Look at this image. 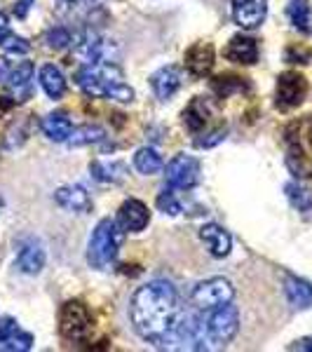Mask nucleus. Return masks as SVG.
I'll list each match as a JSON object with an SVG mask.
<instances>
[{"label":"nucleus","instance_id":"nucleus-22","mask_svg":"<svg viewBox=\"0 0 312 352\" xmlns=\"http://www.w3.org/2000/svg\"><path fill=\"white\" fill-rule=\"evenodd\" d=\"M89 172L96 181H101V184H120L124 181V176H127V167H124L122 162H92V167H89Z\"/></svg>","mask_w":312,"mask_h":352},{"label":"nucleus","instance_id":"nucleus-11","mask_svg":"<svg viewBox=\"0 0 312 352\" xmlns=\"http://www.w3.org/2000/svg\"><path fill=\"white\" fill-rule=\"evenodd\" d=\"M181 85H183V73H181V68L177 66H164L157 73H153V78H151L153 92L162 101L172 99L181 89Z\"/></svg>","mask_w":312,"mask_h":352},{"label":"nucleus","instance_id":"nucleus-26","mask_svg":"<svg viewBox=\"0 0 312 352\" xmlns=\"http://www.w3.org/2000/svg\"><path fill=\"white\" fill-rule=\"evenodd\" d=\"M106 136L104 129L99 124H82V127L73 129L71 136H68V146H87V144H99Z\"/></svg>","mask_w":312,"mask_h":352},{"label":"nucleus","instance_id":"nucleus-10","mask_svg":"<svg viewBox=\"0 0 312 352\" xmlns=\"http://www.w3.org/2000/svg\"><path fill=\"white\" fill-rule=\"evenodd\" d=\"M33 336L26 333L12 317H0V350L10 352H26L31 350Z\"/></svg>","mask_w":312,"mask_h":352},{"label":"nucleus","instance_id":"nucleus-36","mask_svg":"<svg viewBox=\"0 0 312 352\" xmlns=\"http://www.w3.org/2000/svg\"><path fill=\"white\" fill-rule=\"evenodd\" d=\"M289 350H305V352H312V338H300V340H296L293 345H289Z\"/></svg>","mask_w":312,"mask_h":352},{"label":"nucleus","instance_id":"nucleus-39","mask_svg":"<svg viewBox=\"0 0 312 352\" xmlns=\"http://www.w3.org/2000/svg\"><path fill=\"white\" fill-rule=\"evenodd\" d=\"M0 209H3V200H0Z\"/></svg>","mask_w":312,"mask_h":352},{"label":"nucleus","instance_id":"nucleus-2","mask_svg":"<svg viewBox=\"0 0 312 352\" xmlns=\"http://www.w3.org/2000/svg\"><path fill=\"white\" fill-rule=\"evenodd\" d=\"M76 82L87 96H104V99L132 104L134 89L122 82V76L111 61H96V64L82 66L76 73Z\"/></svg>","mask_w":312,"mask_h":352},{"label":"nucleus","instance_id":"nucleus-18","mask_svg":"<svg viewBox=\"0 0 312 352\" xmlns=\"http://www.w3.org/2000/svg\"><path fill=\"white\" fill-rule=\"evenodd\" d=\"M200 237H202V242L209 247V252H212V256L223 258V256H228V254H230L232 240H230L228 232H225L223 228H221V226H216V223H207V226H202V228H200Z\"/></svg>","mask_w":312,"mask_h":352},{"label":"nucleus","instance_id":"nucleus-19","mask_svg":"<svg viewBox=\"0 0 312 352\" xmlns=\"http://www.w3.org/2000/svg\"><path fill=\"white\" fill-rule=\"evenodd\" d=\"M285 294L293 308H298V310L312 308V285L310 282L289 275L285 280Z\"/></svg>","mask_w":312,"mask_h":352},{"label":"nucleus","instance_id":"nucleus-7","mask_svg":"<svg viewBox=\"0 0 312 352\" xmlns=\"http://www.w3.org/2000/svg\"><path fill=\"white\" fill-rule=\"evenodd\" d=\"M305 94H308V80L300 73H282L277 78V92H275V106L280 111H291L303 104Z\"/></svg>","mask_w":312,"mask_h":352},{"label":"nucleus","instance_id":"nucleus-3","mask_svg":"<svg viewBox=\"0 0 312 352\" xmlns=\"http://www.w3.org/2000/svg\"><path fill=\"white\" fill-rule=\"evenodd\" d=\"M124 240V228L120 221L115 219H104L99 221V226L94 228L92 237L87 244V261L89 265L96 270H106L115 261L118 252L122 247Z\"/></svg>","mask_w":312,"mask_h":352},{"label":"nucleus","instance_id":"nucleus-33","mask_svg":"<svg viewBox=\"0 0 312 352\" xmlns=\"http://www.w3.org/2000/svg\"><path fill=\"white\" fill-rule=\"evenodd\" d=\"M312 59V52L308 47H289L287 50V61L291 64H308Z\"/></svg>","mask_w":312,"mask_h":352},{"label":"nucleus","instance_id":"nucleus-8","mask_svg":"<svg viewBox=\"0 0 312 352\" xmlns=\"http://www.w3.org/2000/svg\"><path fill=\"white\" fill-rule=\"evenodd\" d=\"M167 184L172 188L188 190L200 181V160L192 155H177L167 164Z\"/></svg>","mask_w":312,"mask_h":352},{"label":"nucleus","instance_id":"nucleus-37","mask_svg":"<svg viewBox=\"0 0 312 352\" xmlns=\"http://www.w3.org/2000/svg\"><path fill=\"white\" fill-rule=\"evenodd\" d=\"M5 33H10V24H8V16L0 12V38H3Z\"/></svg>","mask_w":312,"mask_h":352},{"label":"nucleus","instance_id":"nucleus-20","mask_svg":"<svg viewBox=\"0 0 312 352\" xmlns=\"http://www.w3.org/2000/svg\"><path fill=\"white\" fill-rule=\"evenodd\" d=\"M43 132L52 141H68V136L73 132V124L66 113H49L43 120Z\"/></svg>","mask_w":312,"mask_h":352},{"label":"nucleus","instance_id":"nucleus-28","mask_svg":"<svg viewBox=\"0 0 312 352\" xmlns=\"http://www.w3.org/2000/svg\"><path fill=\"white\" fill-rule=\"evenodd\" d=\"M31 78H33V64L31 61H21V64H16L14 71L8 76V80H10V87L19 92V89H28Z\"/></svg>","mask_w":312,"mask_h":352},{"label":"nucleus","instance_id":"nucleus-23","mask_svg":"<svg viewBox=\"0 0 312 352\" xmlns=\"http://www.w3.org/2000/svg\"><path fill=\"white\" fill-rule=\"evenodd\" d=\"M287 16H289V21L293 24V28H298L300 33H310L312 31V28H310L312 16H310V3H308V0H289Z\"/></svg>","mask_w":312,"mask_h":352},{"label":"nucleus","instance_id":"nucleus-24","mask_svg":"<svg viewBox=\"0 0 312 352\" xmlns=\"http://www.w3.org/2000/svg\"><path fill=\"white\" fill-rule=\"evenodd\" d=\"M212 89L221 96V99H228L232 94L249 92V82L245 78H237V76H219L212 80Z\"/></svg>","mask_w":312,"mask_h":352},{"label":"nucleus","instance_id":"nucleus-34","mask_svg":"<svg viewBox=\"0 0 312 352\" xmlns=\"http://www.w3.org/2000/svg\"><path fill=\"white\" fill-rule=\"evenodd\" d=\"M16 106V99H10V96H0V118H5L10 111Z\"/></svg>","mask_w":312,"mask_h":352},{"label":"nucleus","instance_id":"nucleus-4","mask_svg":"<svg viewBox=\"0 0 312 352\" xmlns=\"http://www.w3.org/2000/svg\"><path fill=\"white\" fill-rule=\"evenodd\" d=\"M92 331V315L82 300H66L59 312V333L66 340L80 343Z\"/></svg>","mask_w":312,"mask_h":352},{"label":"nucleus","instance_id":"nucleus-12","mask_svg":"<svg viewBox=\"0 0 312 352\" xmlns=\"http://www.w3.org/2000/svg\"><path fill=\"white\" fill-rule=\"evenodd\" d=\"M118 221H120V226L124 230L129 232H141L148 226L151 221V214H148V207H146L141 200H134V197H129L127 202H122L120 212H118Z\"/></svg>","mask_w":312,"mask_h":352},{"label":"nucleus","instance_id":"nucleus-38","mask_svg":"<svg viewBox=\"0 0 312 352\" xmlns=\"http://www.w3.org/2000/svg\"><path fill=\"white\" fill-rule=\"evenodd\" d=\"M5 73H8V64H5V61L0 59V78H5Z\"/></svg>","mask_w":312,"mask_h":352},{"label":"nucleus","instance_id":"nucleus-13","mask_svg":"<svg viewBox=\"0 0 312 352\" xmlns=\"http://www.w3.org/2000/svg\"><path fill=\"white\" fill-rule=\"evenodd\" d=\"M186 68H188L190 76L204 78L212 73L214 68V47L209 43H195L186 52Z\"/></svg>","mask_w":312,"mask_h":352},{"label":"nucleus","instance_id":"nucleus-6","mask_svg":"<svg viewBox=\"0 0 312 352\" xmlns=\"http://www.w3.org/2000/svg\"><path fill=\"white\" fill-rule=\"evenodd\" d=\"M240 331V310L230 303H223L212 310L207 317V336L212 343L225 345Z\"/></svg>","mask_w":312,"mask_h":352},{"label":"nucleus","instance_id":"nucleus-9","mask_svg":"<svg viewBox=\"0 0 312 352\" xmlns=\"http://www.w3.org/2000/svg\"><path fill=\"white\" fill-rule=\"evenodd\" d=\"M265 0H232V19L242 28H256L265 21Z\"/></svg>","mask_w":312,"mask_h":352},{"label":"nucleus","instance_id":"nucleus-35","mask_svg":"<svg viewBox=\"0 0 312 352\" xmlns=\"http://www.w3.org/2000/svg\"><path fill=\"white\" fill-rule=\"evenodd\" d=\"M31 3H33V0H19V3H16V8H14V14L19 16V19H24V16L28 14V10H31Z\"/></svg>","mask_w":312,"mask_h":352},{"label":"nucleus","instance_id":"nucleus-29","mask_svg":"<svg viewBox=\"0 0 312 352\" xmlns=\"http://www.w3.org/2000/svg\"><path fill=\"white\" fill-rule=\"evenodd\" d=\"M285 190H287V197L291 200V204L298 209V212H308V209H312V192L305 190L303 186L287 184Z\"/></svg>","mask_w":312,"mask_h":352},{"label":"nucleus","instance_id":"nucleus-31","mask_svg":"<svg viewBox=\"0 0 312 352\" xmlns=\"http://www.w3.org/2000/svg\"><path fill=\"white\" fill-rule=\"evenodd\" d=\"M157 209L164 214H169V217H179L181 214V202L174 197V192H162L160 197H157Z\"/></svg>","mask_w":312,"mask_h":352},{"label":"nucleus","instance_id":"nucleus-1","mask_svg":"<svg viewBox=\"0 0 312 352\" xmlns=\"http://www.w3.org/2000/svg\"><path fill=\"white\" fill-rule=\"evenodd\" d=\"M179 294L169 282L155 280L141 287L129 303L132 324L144 340L157 348H172L177 343V324L181 317Z\"/></svg>","mask_w":312,"mask_h":352},{"label":"nucleus","instance_id":"nucleus-5","mask_svg":"<svg viewBox=\"0 0 312 352\" xmlns=\"http://www.w3.org/2000/svg\"><path fill=\"white\" fill-rule=\"evenodd\" d=\"M235 296V289L225 277H212V280L200 282L190 294V303L197 310H214L223 303H230Z\"/></svg>","mask_w":312,"mask_h":352},{"label":"nucleus","instance_id":"nucleus-17","mask_svg":"<svg viewBox=\"0 0 312 352\" xmlns=\"http://www.w3.org/2000/svg\"><path fill=\"white\" fill-rule=\"evenodd\" d=\"M16 265H19V270L26 272V275H38L45 265L43 244L36 242V240H28V242L21 244L19 256H16Z\"/></svg>","mask_w":312,"mask_h":352},{"label":"nucleus","instance_id":"nucleus-27","mask_svg":"<svg viewBox=\"0 0 312 352\" xmlns=\"http://www.w3.org/2000/svg\"><path fill=\"white\" fill-rule=\"evenodd\" d=\"M0 50L10 56H21V54H28L31 43L21 36H14V33H5V36L0 38Z\"/></svg>","mask_w":312,"mask_h":352},{"label":"nucleus","instance_id":"nucleus-30","mask_svg":"<svg viewBox=\"0 0 312 352\" xmlns=\"http://www.w3.org/2000/svg\"><path fill=\"white\" fill-rule=\"evenodd\" d=\"M45 43H47L49 50H64V47H68V45H73V36H71V31L56 26V28H49V31L45 33Z\"/></svg>","mask_w":312,"mask_h":352},{"label":"nucleus","instance_id":"nucleus-25","mask_svg":"<svg viewBox=\"0 0 312 352\" xmlns=\"http://www.w3.org/2000/svg\"><path fill=\"white\" fill-rule=\"evenodd\" d=\"M134 167L139 169L141 174L153 176L164 167V162H162L160 153H157L155 148H139L134 155Z\"/></svg>","mask_w":312,"mask_h":352},{"label":"nucleus","instance_id":"nucleus-21","mask_svg":"<svg viewBox=\"0 0 312 352\" xmlns=\"http://www.w3.org/2000/svg\"><path fill=\"white\" fill-rule=\"evenodd\" d=\"M41 85H43L45 92H47L49 99H61V96L66 94V78H64V73H61L59 68L52 66V64L43 66Z\"/></svg>","mask_w":312,"mask_h":352},{"label":"nucleus","instance_id":"nucleus-15","mask_svg":"<svg viewBox=\"0 0 312 352\" xmlns=\"http://www.w3.org/2000/svg\"><path fill=\"white\" fill-rule=\"evenodd\" d=\"M54 202L59 204L66 212H76V214H87L92 209V200H89L87 190L80 186H64L54 192Z\"/></svg>","mask_w":312,"mask_h":352},{"label":"nucleus","instance_id":"nucleus-16","mask_svg":"<svg viewBox=\"0 0 312 352\" xmlns=\"http://www.w3.org/2000/svg\"><path fill=\"white\" fill-rule=\"evenodd\" d=\"M214 113V106L209 99H204V96H195V99L188 104V109L183 111V124L186 129H190L192 134L202 132L204 127H207L209 118H212Z\"/></svg>","mask_w":312,"mask_h":352},{"label":"nucleus","instance_id":"nucleus-32","mask_svg":"<svg viewBox=\"0 0 312 352\" xmlns=\"http://www.w3.org/2000/svg\"><path fill=\"white\" fill-rule=\"evenodd\" d=\"M225 132H228L225 127L214 129V132H209L204 139H197L195 146H197V148H212V146H216V144H221V141L225 139Z\"/></svg>","mask_w":312,"mask_h":352},{"label":"nucleus","instance_id":"nucleus-14","mask_svg":"<svg viewBox=\"0 0 312 352\" xmlns=\"http://www.w3.org/2000/svg\"><path fill=\"white\" fill-rule=\"evenodd\" d=\"M225 59L232 64L252 66L258 61V43L249 36H235L225 47Z\"/></svg>","mask_w":312,"mask_h":352}]
</instances>
